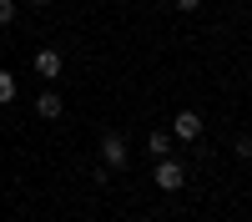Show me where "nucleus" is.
<instances>
[{
  "label": "nucleus",
  "mask_w": 252,
  "mask_h": 222,
  "mask_svg": "<svg viewBox=\"0 0 252 222\" xmlns=\"http://www.w3.org/2000/svg\"><path fill=\"white\" fill-rule=\"evenodd\" d=\"M182 182H187V167L172 161V157H161V161H157V187H161V192H177Z\"/></svg>",
  "instance_id": "nucleus-1"
},
{
  "label": "nucleus",
  "mask_w": 252,
  "mask_h": 222,
  "mask_svg": "<svg viewBox=\"0 0 252 222\" xmlns=\"http://www.w3.org/2000/svg\"><path fill=\"white\" fill-rule=\"evenodd\" d=\"M172 131H177L182 141H197V136H202V116H197V111H177V121H172Z\"/></svg>",
  "instance_id": "nucleus-2"
},
{
  "label": "nucleus",
  "mask_w": 252,
  "mask_h": 222,
  "mask_svg": "<svg viewBox=\"0 0 252 222\" xmlns=\"http://www.w3.org/2000/svg\"><path fill=\"white\" fill-rule=\"evenodd\" d=\"M101 157H106V167H111V172H121V167H126V141L111 131L106 141H101Z\"/></svg>",
  "instance_id": "nucleus-3"
},
{
  "label": "nucleus",
  "mask_w": 252,
  "mask_h": 222,
  "mask_svg": "<svg viewBox=\"0 0 252 222\" xmlns=\"http://www.w3.org/2000/svg\"><path fill=\"white\" fill-rule=\"evenodd\" d=\"M35 71L46 76V81H51V76H61V56H56V51H35Z\"/></svg>",
  "instance_id": "nucleus-4"
},
{
  "label": "nucleus",
  "mask_w": 252,
  "mask_h": 222,
  "mask_svg": "<svg viewBox=\"0 0 252 222\" xmlns=\"http://www.w3.org/2000/svg\"><path fill=\"white\" fill-rule=\"evenodd\" d=\"M61 106H66V101H61L56 91H46V96H40V101H35V111H40V116H46V121H56V116H61Z\"/></svg>",
  "instance_id": "nucleus-5"
},
{
  "label": "nucleus",
  "mask_w": 252,
  "mask_h": 222,
  "mask_svg": "<svg viewBox=\"0 0 252 222\" xmlns=\"http://www.w3.org/2000/svg\"><path fill=\"white\" fill-rule=\"evenodd\" d=\"M166 152H172V136H166V131H152V157H166Z\"/></svg>",
  "instance_id": "nucleus-6"
},
{
  "label": "nucleus",
  "mask_w": 252,
  "mask_h": 222,
  "mask_svg": "<svg viewBox=\"0 0 252 222\" xmlns=\"http://www.w3.org/2000/svg\"><path fill=\"white\" fill-rule=\"evenodd\" d=\"M10 96H15V76H10V71H0V106H5Z\"/></svg>",
  "instance_id": "nucleus-7"
},
{
  "label": "nucleus",
  "mask_w": 252,
  "mask_h": 222,
  "mask_svg": "<svg viewBox=\"0 0 252 222\" xmlns=\"http://www.w3.org/2000/svg\"><path fill=\"white\" fill-rule=\"evenodd\" d=\"M15 20V0H0V26H10Z\"/></svg>",
  "instance_id": "nucleus-8"
},
{
  "label": "nucleus",
  "mask_w": 252,
  "mask_h": 222,
  "mask_svg": "<svg viewBox=\"0 0 252 222\" xmlns=\"http://www.w3.org/2000/svg\"><path fill=\"white\" fill-rule=\"evenodd\" d=\"M177 5H182V10H197V5H202V0H177Z\"/></svg>",
  "instance_id": "nucleus-9"
},
{
  "label": "nucleus",
  "mask_w": 252,
  "mask_h": 222,
  "mask_svg": "<svg viewBox=\"0 0 252 222\" xmlns=\"http://www.w3.org/2000/svg\"><path fill=\"white\" fill-rule=\"evenodd\" d=\"M35 5H46V0H35Z\"/></svg>",
  "instance_id": "nucleus-10"
}]
</instances>
